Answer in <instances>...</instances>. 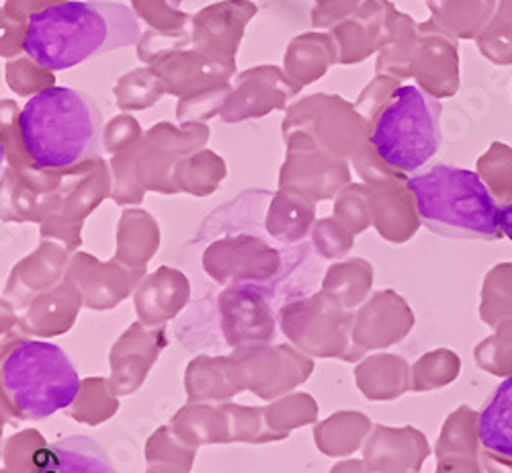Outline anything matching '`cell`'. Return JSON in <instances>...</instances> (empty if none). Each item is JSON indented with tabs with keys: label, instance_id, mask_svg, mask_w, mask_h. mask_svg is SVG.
Instances as JSON below:
<instances>
[{
	"label": "cell",
	"instance_id": "obj_10",
	"mask_svg": "<svg viewBox=\"0 0 512 473\" xmlns=\"http://www.w3.org/2000/svg\"><path fill=\"white\" fill-rule=\"evenodd\" d=\"M162 347L164 330L148 332L144 326L134 324L111 351V390L119 396L136 392Z\"/></svg>",
	"mask_w": 512,
	"mask_h": 473
},
{
	"label": "cell",
	"instance_id": "obj_4",
	"mask_svg": "<svg viewBox=\"0 0 512 473\" xmlns=\"http://www.w3.org/2000/svg\"><path fill=\"white\" fill-rule=\"evenodd\" d=\"M80 385L72 361L52 342L19 340L3 359V396L19 418L44 420L68 410Z\"/></svg>",
	"mask_w": 512,
	"mask_h": 473
},
{
	"label": "cell",
	"instance_id": "obj_18",
	"mask_svg": "<svg viewBox=\"0 0 512 473\" xmlns=\"http://www.w3.org/2000/svg\"><path fill=\"white\" fill-rule=\"evenodd\" d=\"M326 424L338 430V437L318 443L326 455H347L355 451L369 430V420L357 412H338L330 416Z\"/></svg>",
	"mask_w": 512,
	"mask_h": 473
},
{
	"label": "cell",
	"instance_id": "obj_13",
	"mask_svg": "<svg viewBox=\"0 0 512 473\" xmlns=\"http://www.w3.org/2000/svg\"><path fill=\"white\" fill-rule=\"evenodd\" d=\"M189 281L175 269H158L136 293V312L146 326L175 318L187 304Z\"/></svg>",
	"mask_w": 512,
	"mask_h": 473
},
{
	"label": "cell",
	"instance_id": "obj_19",
	"mask_svg": "<svg viewBox=\"0 0 512 473\" xmlns=\"http://www.w3.org/2000/svg\"><path fill=\"white\" fill-rule=\"evenodd\" d=\"M267 422L273 428V433L281 439L285 437V430L289 433V428L308 424L316 420V404L310 396H291L285 398L269 408H265Z\"/></svg>",
	"mask_w": 512,
	"mask_h": 473
},
{
	"label": "cell",
	"instance_id": "obj_14",
	"mask_svg": "<svg viewBox=\"0 0 512 473\" xmlns=\"http://www.w3.org/2000/svg\"><path fill=\"white\" fill-rule=\"evenodd\" d=\"M246 387L242 367L236 357L209 359L201 357L187 371V394L191 400L211 402L226 400Z\"/></svg>",
	"mask_w": 512,
	"mask_h": 473
},
{
	"label": "cell",
	"instance_id": "obj_16",
	"mask_svg": "<svg viewBox=\"0 0 512 473\" xmlns=\"http://www.w3.org/2000/svg\"><path fill=\"white\" fill-rule=\"evenodd\" d=\"M80 301H82V295L70 279L68 283L54 287L52 291H46L29 308V316L25 318L27 322H31L29 330L33 334L50 336L70 328V324L76 318Z\"/></svg>",
	"mask_w": 512,
	"mask_h": 473
},
{
	"label": "cell",
	"instance_id": "obj_1",
	"mask_svg": "<svg viewBox=\"0 0 512 473\" xmlns=\"http://www.w3.org/2000/svg\"><path fill=\"white\" fill-rule=\"evenodd\" d=\"M140 41L136 13L107 0H66L27 21L25 52L48 70H68Z\"/></svg>",
	"mask_w": 512,
	"mask_h": 473
},
{
	"label": "cell",
	"instance_id": "obj_12",
	"mask_svg": "<svg viewBox=\"0 0 512 473\" xmlns=\"http://www.w3.org/2000/svg\"><path fill=\"white\" fill-rule=\"evenodd\" d=\"M29 473H115L105 449L89 437H68L50 445L41 443Z\"/></svg>",
	"mask_w": 512,
	"mask_h": 473
},
{
	"label": "cell",
	"instance_id": "obj_2",
	"mask_svg": "<svg viewBox=\"0 0 512 473\" xmlns=\"http://www.w3.org/2000/svg\"><path fill=\"white\" fill-rule=\"evenodd\" d=\"M21 146L35 168L66 170L103 152V117L87 93L50 86L33 95L17 119Z\"/></svg>",
	"mask_w": 512,
	"mask_h": 473
},
{
	"label": "cell",
	"instance_id": "obj_11",
	"mask_svg": "<svg viewBox=\"0 0 512 473\" xmlns=\"http://www.w3.org/2000/svg\"><path fill=\"white\" fill-rule=\"evenodd\" d=\"M138 277H142V271L117 263L103 265L87 256H80L68 271V279L80 291L84 306L95 310L117 306V301L130 293Z\"/></svg>",
	"mask_w": 512,
	"mask_h": 473
},
{
	"label": "cell",
	"instance_id": "obj_8",
	"mask_svg": "<svg viewBox=\"0 0 512 473\" xmlns=\"http://www.w3.org/2000/svg\"><path fill=\"white\" fill-rule=\"evenodd\" d=\"M222 330L230 347L242 351L269 342L275 334L273 312L263 291L254 285H234L220 295Z\"/></svg>",
	"mask_w": 512,
	"mask_h": 473
},
{
	"label": "cell",
	"instance_id": "obj_6",
	"mask_svg": "<svg viewBox=\"0 0 512 473\" xmlns=\"http://www.w3.org/2000/svg\"><path fill=\"white\" fill-rule=\"evenodd\" d=\"M334 293H318L306 301H293L281 310L285 334L302 351L316 357H336L347 351L353 332L351 316Z\"/></svg>",
	"mask_w": 512,
	"mask_h": 473
},
{
	"label": "cell",
	"instance_id": "obj_5",
	"mask_svg": "<svg viewBox=\"0 0 512 473\" xmlns=\"http://www.w3.org/2000/svg\"><path fill=\"white\" fill-rule=\"evenodd\" d=\"M441 103L418 86L394 91L371 132V146L390 168L414 172L441 148Z\"/></svg>",
	"mask_w": 512,
	"mask_h": 473
},
{
	"label": "cell",
	"instance_id": "obj_17",
	"mask_svg": "<svg viewBox=\"0 0 512 473\" xmlns=\"http://www.w3.org/2000/svg\"><path fill=\"white\" fill-rule=\"evenodd\" d=\"M371 285V267L363 261L336 265L330 269L328 277L324 279V289L334 293L343 306L355 308L359 301L365 297Z\"/></svg>",
	"mask_w": 512,
	"mask_h": 473
},
{
	"label": "cell",
	"instance_id": "obj_7",
	"mask_svg": "<svg viewBox=\"0 0 512 473\" xmlns=\"http://www.w3.org/2000/svg\"><path fill=\"white\" fill-rule=\"evenodd\" d=\"M203 265L216 281H265L273 277L281 258L275 248L261 238L238 236L213 244L205 256Z\"/></svg>",
	"mask_w": 512,
	"mask_h": 473
},
{
	"label": "cell",
	"instance_id": "obj_20",
	"mask_svg": "<svg viewBox=\"0 0 512 473\" xmlns=\"http://www.w3.org/2000/svg\"><path fill=\"white\" fill-rule=\"evenodd\" d=\"M500 230L512 242V201L500 209Z\"/></svg>",
	"mask_w": 512,
	"mask_h": 473
},
{
	"label": "cell",
	"instance_id": "obj_3",
	"mask_svg": "<svg viewBox=\"0 0 512 473\" xmlns=\"http://www.w3.org/2000/svg\"><path fill=\"white\" fill-rule=\"evenodd\" d=\"M406 187L431 232L455 240H498L500 207L478 172L437 164L410 177Z\"/></svg>",
	"mask_w": 512,
	"mask_h": 473
},
{
	"label": "cell",
	"instance_id": "obj_9",
	"mask_svg": "<svg viewBox=\"0 0 512 473\" xmlns=\"http://www.w3.org/2000/svg\"><path fill=\"white\" fill-rule=\"evenodd\" d=\"M236 359L242 367L246 387L265 400L291 390L312 371V363L289 347H250L238 351Z\"/></svg>",
	"mask_w": 512,
	"mask_h": 473
},
{
	"label": "cell",
	"instance_id": "obj_15",
	"mask_svg": "<svg viewBox=\"0 0 512 473\" xmlns=\"http://www.w3.org/2000/svg\"><path fill=\"white\" fill-rule=\"evenodd\" d=\"M478 439L490 453L512 459V377L500 381L482 406Z\"/></svg>",
	"mask_w": 512,
	"mask_h": 473
}]
</instances>
